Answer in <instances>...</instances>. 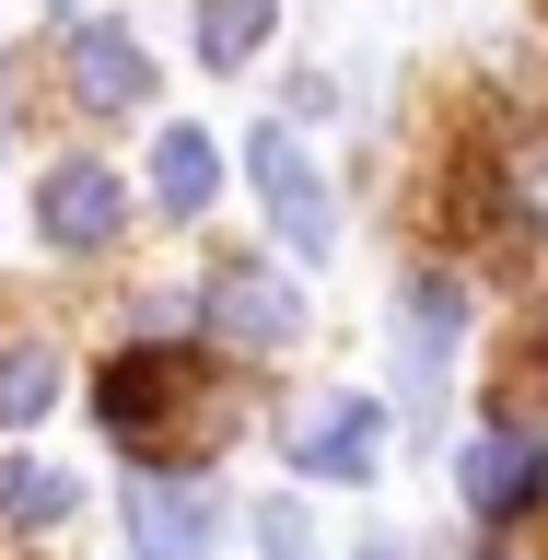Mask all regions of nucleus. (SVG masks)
I'll return each instance as SVG.
<instances>
[{
  "mask_svg": "<svg viewBox=\"0 0 548 560\" xmlns=\"http://www.w3.org/2000/svg\"><path fill=\"white\" fill-rule=\"evenodd\" d=\"M234 409H245L234 374H210V362H187V350H129V362H105V374H94V420L129 455H175V432L222 444Z\"/></svg>",
  "mask_w": 548,
  "mask_h": 560,
  "instance_id": "nucleus-1",
  "label": "nucleus"
},
{
  "mask_svg": "<svg viewBox=\"0 0 548 560\" xmlns=\"http://www.w3.org/2000/svg\"><path fill=\"white\" fill-rule=\"evenodd\" d=\"M245 175H257V210H269V234L292 257H327L339 245V199H327V175L304 164V140L292 129H257L245 140Z\"/></svg>",
  "mask_w": 548,
  "mask_h": 560,
  "instance_id": "nucleus-2",
  "label": "nucleus"
},
{
  "mask_svg": "<svg viewBox=\"0 0 548 560\" xmlns=\"http://www.w3.org/2000/svg\"><path fill=\"white\" fill-rule=\"evenodd\" d=\"M199 327L234 350V362H269V350H292V339H304V292H292L280 269H257V257H245V269H210Z\"/></svg>",
  "mask_w": 548,
  "mask_h": 560,
  "instance_id": "nucleus-3",
  "label": "nucleus"
},
{
  "mask_svg": "<svg viewBox=\"0 0 548 560\" xmlns=\"http://www.w3.org/2000/svg\"><path fill=\"white\" fill-rule=\"evenodd\" d=\"M467 339V280L455 269H420L397 292V350H409V420H444V362Z\"/></svg>",
  "mask_w": 548,
  "mask_h": 560,
  "instance_id": "nucleus-4",
  "label": "nucleus"
},
{
  "mask_svg": "<svg viewBox=\"0 0 548 560\" xmlns=\"http://www.w3.org/2000/svg\"><path fill=\"white\" fill-rule=\"evenodd\" d=\"M129 549L140 560H210L222 549V490L210 479H129Z\"/></svg>",
  "mask_w": 548,
  "mask_h": 560,
  "instance_id": "nucleus-5",
  "label": "nucleus"
},
{
  "mask_svg": "<svg viewBox=\"0 0 548 560\" xmlns=\"http://www.w3.org/2000/svg\"><path fill=\"white\" fill-rule=\"evenodd\" d=\"M117 222H129V199H117V175H105L94 152H70V164L35 187V234L59 245V257H94V245H117Z\"/></svg>",
  "mask_w": 548,
  "mask_h": 560,
  "instance_id": "nucleus-6",
  "label": "nucleus"
},
{
  "mask_svg": "<svg viewBox=\"0 0 548 560\" xmlns=\"http://www.w3.org/2000/svg\"><path fill=\"white\" fill-rule=\"evenodd\" d=\"M385 455V409L374 397H315V409H292V467L304 479H374Z\"/></svg>",
  "mask_w": 548,
  "mask_h": 560,
  "instance_id": "nucleus-7",
  "label": "nucleus"
},
{
  "mask_svg": "<svg viewBox=\"0 0 548 560\" xmlns=\"http://www.w3.org/2000/svg\"><path fill=\"white\" fill-rule=\"evenodd\" d=\"M537 490H548V444H537V432H514V420L455 455V502H467L479 525H502L514 502H537Z\"/></svg>",
  "mask_w": 548,
  "mask_h": 560,
  "instance_id": "nucleus-8",
  "label": "nucleus"
},
{
  "mask_svg": "<svg viewBox=\"0 0 548 560\" xmlns=\"http://www.w3.org/2000/svg\"><path fill=\"white\" fill-rule=\"evenodd\" d=\"M70 82L82 105H152V59L129 24H70Z\"/></svg>",
  "mask_w": 548,
  "mask_h": 560,
  "instance_id": "nucleus-9",
  "label": "nucleus"
},
{
  "mask_svg": "<svg viewBox=\"0 0 548 560\" xmlns=\"http://www.w3.org/2000/svg\"><path fill=\"white\" fill-rule=\"evenodd\" d=\"M152 199H164L175 222H199V210L222 199V152H210V129H164V140H152Z\"/></svg>",
  "mask_w": 548,
  "mask_h": 560,
  "instance_id": "nucleus-10",
  "label": "nucleus"
},
{
  "mask_svg": "<svg viewBox=\"0 0 548 560\" xmlns=\"http://www.w3.org/2000/svg\"><path fill=\"white\" fill-rule=\"evenodd\" d=\"M47 409H59V350L0 339V420H47Z\"/></svg>",
  "mask_w": 548,
  "mask_h": 560,
  "instance_id": "nucleus-11",
  "label": "nucleus"
},
{
  "mask_svg": "<svg viewBox=\"0 0 548 560\" xmlns=\"http://www.w3.org/2000/svg\"><path fill=\"white\" fill-rule=\"evenodd\" d=\"M269 24H280V0H199V59L210 70H245Z\"/></svg>",
  "mask_w": 548,
  "mask_h": 560,
  "instance_id": "nucleus-12",
  "label": "nucleus"
},
{
  "mask_svg": "<svg viewBox=\"0 0 548 560\" xmlns=\"http://www.w3.org/2000/svg\"><path fill=\"white\" fill-rule=\"evenodd\" d=\"M70 502H82V479H70V467H35V455H12V467H0V514H12V525H59Z\"/></svg>",
  "mask_w": 548,
  "mask_h": 560,
  "instance_id": "nucleus-13",
  "label": "nucleus"
},
{
  "mask_svg": "<svg viewBox=\"0 0 548 560\" xmlns=\"http://www.w3.org/2000/svg\"><path fill=\"white\" fill-rule=\"evenodd\" d=\"M257 549H269V560H315V525H304V502H257Z\"/></svg>",
  "mask_w": 548,
  "mask_h": 560,
  "instance_id": "nucleus-14",
  "label": "nucleus"
},
{
  "mask_svg": "<svg viewBox=\"0 0 548 560\" xmlns=\"http://www.w3.org/2000/svg\"><path fill=\"white\" fill-rule=\"evenodd\" d=\"M362 560H409V549H385V537H374V549H362Z\"/></svg>",
  "mask_w": 548,
  "mask_h": 560,
  "instance_id": "nucleus-15",
  "label": "nucleus"
}]
</instances>
